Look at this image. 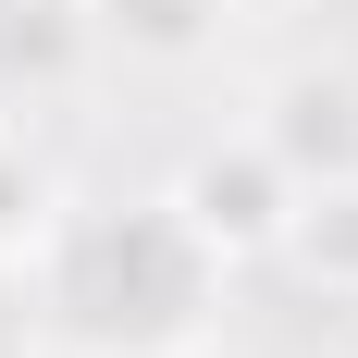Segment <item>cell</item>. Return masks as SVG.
<instances>
[{"mask_svg":"<svg viewBox=\"0 0 358 358\" xmlns=\"http://www.w3.org/2000/svg\"><path fill=\"white\" fill-rule=\"evenodd\" d=\"M222 248L185 210H87L50 235V322L87 358H173L210 334Z\"/></svg>","mask_w":358,"mask_h":358,"instance_id":"1","label":"cell"},{"mask_svg":"<svg viewBox=\"0 0 358 358\" xmlns=\"http://www.w3.org/2000/svg\"><path fill=\"white\" fill-rule=\"evenodd\" d=\"M173 210L198 222L222 259H235V248H272V235H285V210H296V173L272 161V136H259V148H210V161L185 173V198H173Z\"/></svg>","mask_w":358,"mask_h":358,"instance_id":"2","label":"cell"},{"mask_svg":"<svg viewBox=\"0 0 358 358\" xmlns=\"http://www.w3.org/2000/svg\"><path fill=\"white\" fill-rule=\"evenodd\" d=\"M272 161L285 173H358V87H334V74H309V87H285V124H272Z\"/></svg>","mask_w":358,"mask_h":358,"instance_id":"3","label":"cell"},{"mask_svg":"<svg viewBox=\"0 0 358 358\" xmlns=\"http://www.w3.org/2000/svg\"><path fill=\"white\" fill-rule=\"evenodd\" d=\"M285 235H296V259H309V272L358 285V173H322V198H296Z\"/></svg>","mask_w":358,"mask_h":358,"instance_id":"4","label":"cell"},{"mask_svg":"<svg viewBox=\"0 0 358 358\" xmlns=\"http://www.w3.org/2000/svg\"><path fill=\"white\" fill-rule=\"evenodd\" d=\"M50 210H62V185H50V161H37L13 124H0V259H25L37 235H50Z\"/></svg>","mask_w":358,"mask_h":358,"instance_id":"5","label":"cell"}]
</instances>
